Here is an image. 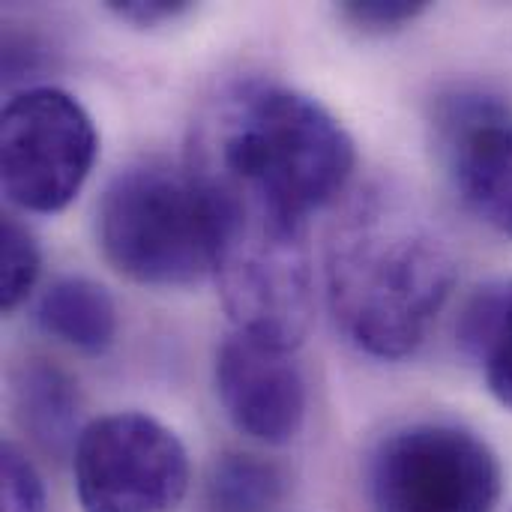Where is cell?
<instances>
[{
	"label": "cell",
	"instance_id": "14",
	"mask_svg": "<svg viewBox=\"0 0 512 512\" xmlns=\"http://www.w3.org/2000/svg\"><path fill=\"white\" fill-rule=\"evenodd\" d=\"M39 267H42V255H39L33 234L15 216H3V231H0V306L3 312L18 309L30 297L39 279Z\"/></svg>",
	"mask_w": 512,
	"mask_h": 512
},
{
	"label": "cell",
	"instance_id": "2",
	"mask_svg": "<svg viewBox=\"0 0 512 512\" xmlns=\"http://www.w3.org/2000/svg\"><path fill=\"white\" fill-rule=\"evenodd\" d=\"M324 273L336 327L375 360L411 357L456 288L450 249L390 189H369L333 225Z\"/></svg>",
	"mask_w": 512,
	"mask_h": 512
},
{
	"label": "cell",
	"instance_id": "6",
	"mask_svg": "<svg viewBox=\"0 0 512 512\" xmlns=\"http://www.w3.org/2000/svg\"><path fill=\"white\" fill-rule=\"evenodd\" d=\"M99 135L84 105L60 87L15 93L0 117V180L27 213L66 210L87 183Z\"/></svg>",
	"mask_w": 512,
	"mask_h": 512
},
{
	"label": "cell",
	"instance_id": "16",
	"mask_svg": "<svg viewBox=\"0 0 512 512\" xmlns=\"http://www.w3.org/2000/svg\"><path fill=\"white\" fill-rule=\"evenodd\" d=\"M426 9H429L426 0H348L339 6V15L351 27L369 36H381V33L402 30L405 24L417 21Z\"/></svg>",
	"mask_w": 512,
	"mask_h": 512
},
{
	"label": "cell",
	"instance_id": "4",
	"mask_svg": "<svg viewBox=\"0 0 512 512\" xmlns=\"http://www.w3.org/2000/svg\"><path fill=\"white\" fill-rule=\"evenodd\" d=\"M213 192L219 213L216 282L237 333L300 348L315 318V279L306 225L243 198Z\"/></svg>",
	"mask_w": 512,
	"mask_h": 512
},
{
	"label": "cell",
	"instance_id": "13",
	"mask_svg": "<svg viewBox=\"0 0 512 512\" xmlns=\"http://www.w3.org/2000/svg\"><path fill=\"white\" fill-rule=\"evenodd\" d=\"M285 498V474L279 465L228 453L216 459L207 483V501L213 512H270Z\"/></svg>",
	"mask_w": 512,
	"mask_h": 512
},
{
	"label": "cell",
	"instance_id": "10",
	"mask_svg": "<svg viewBox=\"0 0 512 512\" xmlns=\"http://www.w3.org/2000/svg\"><path fill=\"white\" fill-rule=\"evenodd\" d=\"M12 402L18 423L42 453L54 459L75 453L84 432L78 429L81 399L75 381L63 369L48 360H24L12 372Z\"/></svg>",
	"mask_w": 512,
	"mask_h": 512
},
{
	"label": "cell",
	"instance_id": "8",
	"mask_svg": "<svg viewBox=\"0 0 512 512\" xmlns=\"http://www.w3.org/2000/svg\"><path fill=\"white\" fill-rule=\"evenodd\" d=\"M435 159L462 207L512 240V105L507 99L453 87L432 102Z\"/></svg>",
	"mask_w": 512,
	"mask_h": 512
},
{
	"label": "cell",
	"instance_id": "17",
	"mask_svg": "<svg viewBox=\"0 0 512 512\" xmlns=\"http://www.w3.org/2000/svg\"><path fill=\"white\" fill-rule=\"evenodd\" d=\"M108 12H114L120 21L138 24V27H156L177 21L192 9L189 0H108Z\"/></svg>",
	"mask_w": 512,
	"mask_h": 512
},
{
	"label": "cell",
	"instance_id": "12",
	"mask_svg": "<svg viewBox=\"0 0 512 512\" xmlns=\"http://www.w3.org/2000/svg\"><path fill=\"white\" fill-rule=\"evenodd\" d=\"M459 339L480 363L489 393L512 411V285L486 288L468 303Z\"/></svg>",
	"mask_w": 512,
	"mask_h": 512
},
{
	"label": "cell",
	"instance_id": "3",
	"mask_svg": "<svg viewBox=\"0 0 512 512\" xmlns=\"http://www.w3.org/2000/svg\"><path fill=\"white\" fill-rule=\"evenodd\" d=\"M105 261L150 288H183L216 270L219 213L192 168L141 162L120 171L96 207Z\"/></svg>",
	"mask_w": 512,
	"mask_h": 512
},
{
	"label": "cell",
	"instance_id": "15",
	"mask_svg": "<svg viewBox=\"0 0 512 512\" xmlns=\"http://www.w3.org/2000/svg\"><path fill=\"white\" fill-rule=\"evenodd\" d=\"M0 480H3V512H45V486L33 462L12 441L0 453Z\"/></svg>",
	"mask_w": 512,
	"mask_h": 512
},
{
	"label": "cell",
	"instance_id": "1",
	"mask_svg": "<svg viewBox=\"0 0 512 512\" xmlns=\"http://www.w3.org/2000/svg\"><path fill=\"white\" fill-rule=\"evenodd\" d=\"M354 165L348 129L318 99L273 81L222 93L192 147V171L207 186L300 222L345 192Z\"/></svg>",
	"mask_w": 512,
	"mask_h": 512
},
{
	"label": "cell",
	"instance_id": "7",
	"mask_svg": "<svg viewBox=\"0 0 512 512\" xmlns=\"http://www.w3.org/2000/svg\"><path fill=\"white\" fill-rule=\"evenodd\" d=\"M84 512H171L189 492V453L159 420L120 411L84 426L75 453Z\"/></svg>",
	"mask_w": 512,
	"mask_h": 512
},
{
	"label": "cell",
	"instance_id": "9",
	"mask_svg": "<svg viewBox=\"0 0 512 512\" xmlns=\"http://www.w3.org/2000/svg\"><path fill=\"white\" fill-rule=\"evenodd\" d=\"M216 393L228 420L246 438L285 447L291 444L309 411V393L294 351L231 333L216 354Z\"/></svg>",
	"mask_w": 512,
	"mask_h": 512
},
{
	"label": "cell",
	"instance_id": "11",
	"mask_svg": "<svg viewBox=\"0 0 512 512\" xmlns=\"http://www.w3.org/2000/svg\"><path fill=\"white\" fill-rule=\"evenodd\" d=\"M36 324L60 345L99 357L114 345L117 306L99 282L66 276L42 291L36 303Z\"/></svg>",
	"mask_w": 512,
	"mask_h": 512
},
{
	"label": "cell",
	"instance_id": "5",
	"mask_svg": "<svg viewBox=\"0 0 512 512\" xmlns=\"http://www.w3.org/2000/svg\"><path fill=\"white\" fill-rule=\"evenodd\" d=\"M504 471L495 450L453 423H411L369 459L372 512H495Z\"/></svg>",
	"mask_w": 512,
	"mask_h": 512
}]
</instances>
